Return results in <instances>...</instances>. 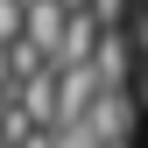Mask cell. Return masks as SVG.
Listing matches in <instances>:
<instances>
[{"label":"cell","mask_w":148,"mask_h":148,"mask_svg":"<svg viewBox=\"0 0 148 148\" xmlns=\"http://www.w3.org/2000/svg\"><path fill=\"white\" fill-rule=\"evenodd\" d=\"M134 64H148V57H141V42H134V28H106L99 57H92L99 85H106V92H134Z\"/></svg>","instance_id":"cell-1"},{"label":"cell","mask_w":148,"mask_h":148,"mask_svg":"<svg viewBox=\"0 0 148 148\" xmlns=\"http://www.w3.org/2000/svg\"><path fill=\"white\" fill-rule=\"evenodd\" d=\"M99 99H106L99 71H57V134H64V127H85Z\"/></svg>","instance_id":"cell-2"},{"label":"cell","mask_w":148,"mask_h":148,"mask_svg":"<svg viewBox=\"0 0 148 148\" xmlns=\"http://www.w3.org/2000/svg\"><path fill=\"white\" fill-rule=\"evenodd\" d=\"M134 99L141 92H106L99 106H92V134H99V148H127V134H134Z\"/></svg>","instance_id":"cell-3"},{"label":"cell","mask_w":148,"mask_h":148,"mask_svg":"<svg viewBox=\"0 0 148 148\" xmlns=\"http://www.w3.org/2000/svg\"><path fill=\"white\" fill-rule=\"evenodd\" d=\"M64 28H71V7H64V0H28V35H21V42H35L42 57H57Z\"/></svg>","instance_id":"cell-4"},{"label":"cell","mask_w":148,"mask_h":148,"mask_svg":"<svg viewBox=\"0 0 148 148\" xmlns=\"http://www.w3.org/2000/svg\"><path fill=\"white\" fill-rule=\"evenodd\" d=\"M14 106H21L42 134H57V71H49V78H35V85H14Z\"/></svg>","instance_id":"cell-5"},{"label":"cell","mask_w":148,"mask_h":148,"mask_svg":"<svg viewBox=\"0 0 148 148\" xmlns=\"http://www.w3.org/2000/svg\"><path fill=\"white\" fill-rule=\"evenodd\" d=\"M21 35H28V0H0V42H21Z\"/></svg>","instance_id":"cell-6"},{"label":"cell","mask_w":148,"mask_h":148,"mask_svg":"<svg viewBox=\"0 0 148 148\" xmlns=\"http://www.w3.org/2000/svg\"><path fill=\"white\" fill-rule=\"evenodd\" d=\"M92 14H99V28H127L134 0H92Z\"/></svg>","instance_id":"cell-7"},{"label":"cell","mask_w":148,"mask_h":148,"mask_svg":"<svg viewBox=\"0 0 148 148\" xmlns=\"http://www.w3.org/2000/svg\"><path fill=\"white\" fill-rule=\"evenodd\" d=\"M0 92H14V57H7V42H0Z\"/></svg>","instance_id":"cell-8"},{"label":"cell","mask_w":148,"mask_h":148,"mask_svg":"<svg viewBox=\"0 0 148 148\" xmlns=\"http://www.w3.org/2000/svg\"><path fill=\"white\" fill-rule=\"evenodd\" d=\"M7 113H14V92H0V127H7Z\"/></svg>","instance_id":"cell-9"},{"label":"cell","mask_w":148,"mask_h":148,"mask_svg":"<svg viewBox=\"0 0 148 148\" xmlns=\"http://www.w3.org/2000/svg\"><path fill=\"white\" fill-rule=\"evenodd\" d=\"M28 148H57V134H35V141H28Z\"/></svg>","instance_id":"cell-10"},{"label":"cell","mask_w":148,"mask_h":148,"mask_svg":"<svg viewBox=\"0 0 148 148\" xmlns=\"http://www.w3.org/2000/svg\"><path fill=\"white\" fill-rule=\"evenodd\" d=\"M141 106H148V85H141Z\"/></svg>","instance_id":"cell-11"}]
</instances>
